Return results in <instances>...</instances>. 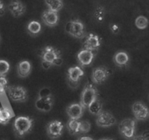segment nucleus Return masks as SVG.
I'll use <instances>...</instances> for the list:
<instances>
[{
  "instance_id": "f257e3e1",
  "label": "nucleus",
  "mask_w": 149,
  "mask_h": 140,
  "mask_svg": "<svg viewBox=\"0 0 149 140\" xmlns=\"http://www.w3.org/2000/svg\"><path fill=\"white\" fill-rule=\"evenodd\" d=\"M42 61L47 62L51 65L61 66L63 63L61 52L52 46H46L40 52Z\"/></svg>"
},
{
  "instance_id": "f03ea898",
  "label": "nucleus",
  "mask_w": 149,
  "mask_h": 140,
  "mask_svg": "<svg viewBox=\"0 0 149 140\" xmlns=\"http://www.w3.org/2000/svg\"><path fill=\"white\" fill-rule=\"evenodd\" d=\"M33 125V119L28 116H19L13 123L14 131L18 136H23L30 132Z\"/></svg>"
},
{
  "instance_id": "7ed1b4c3",
  "label": "nucleus",
  "mask_w": 149,
  "mask_h": 140,
  "mask_svg": "<svg viewBox=\"0 0 149 140\" xmlns=\"http://www.w3.org/2000/svg\"><path fill=\"white\" fill-rule=\"evenodd\" d=\"M97 96H98V91L95 86L90 83H87L81 92L79 104L84 109H87L90 104L97 99Z\"/></svg>"
},
{
  "instance_id": "20e7f679",
  "label": "nucleus",
  "mask_w": 149,
  "mask_h": 140,
  "mask_svg": "<svg viewBox=\"0 0 149 140\" xmlns=\"http://www.w3.org/2000/svg\"><path fill=\"white\" fill-rule=\"evenodd\" d=\"M9 99L15 102H24L28 98L27 90L20 85H10L7 91Z\"/></svg>"
},
{
  "instance_id": "39448f33",
  "label": "nucleus",
  "mask_w": 149,
  "mask_h": 140,
  "mask_svg": "<svg viewBox=\"0 0 149 140\" xmlns=\"http://www.w3.org/2000/svg\"><path fill=\"white\" fill-rule=\"evenodd\" d=\"M136 120L131 118L122 120L119 125V133L127 139H132L135 136Z\"/></svg>"
},
{
  "instance_id": "423d86ee",
  "label": "nucleus",
  "mask_w": 149,
  "mask_h": 140,
  "mask_svg": "<svg viewBox=\"0 0 149 140\" xmlns=\"http://www.w3.org/2000/svg\"><path fill=\"white\" fill-rule=\"evenodd\" d=\"M65 31L71 36L77 39H82L86 36L84 24L79 19L68 22L65 25Z\"/></svg>"
},
{
  "instance_id": "0eeeda50",
  "label": "nucleus",
  "mask_w": 149,
  "mask_h": 140,
  "mask_svg": "<svg viewBox=\"0 0 149 140\" xmlns=\"http://www.w3.org/2000/svg\"><path fill=\"white\" fill-rule=\"evenodd\" d=\"M96 124L102 128H109L113 126L116 123L115 117L109 112L102 111L98 115H97Z\"/></svg>"
},
{
  "instance_id": "6e6552de",
  "label": "nucleus",
  "mask_w": 149,
  "mask_h": 140,
  "mask_svg": "<svg viewBox=\"0 0 149 140\" xmlns=\"http://www.w3.org/2000/svg\"><path fill=\"white\" fill-rule=\"evenodd\" d=\"M110 75L109 69L106 66H98L93 69L92 72V80L94 83L97 85L104 83Z\"/></svg>"
},
{
  "instance_id": "1a4fd4ad",
  "label": "nucleus",
  "mask_w": 149,
  "mask_h": 140,
  "mask_svg": "<svg viewBox=\"0 0 149 140\" xmlns=\"http://www.w3.org/2000/svg\"><path fill=\"white\" fill-rule=\"evenodd\" d=\"M64 125L60 120H52L47 125V132L51 139H57L61 136L63 131Z\"/></svg>"
},
{
  "instance_id": "9d476101",
  "label": "nucleus",
  "mask_w": 149,
  "mask_h": 140,
  "mask_svg": "<svg viewBox=\"0 0 149 140\" xmlns=\"http://www.w3.org/2000/svg\"><path fill=\"white\" fill-rule=\"evenodd\" d=\"M132 110L135 118L138 120H144L149 117L148 108L141 102H137L133 104Z\"/></svg>"
},
{
  "instance_id": "9b49d317",
  "label": "nucleus",
  "mask_w": 149,
  "mask_h": 140,
  "mask_svg": "<svg viewBox=\"0 0 149 140\" xmlns=\"http://www.w3.org/2000/svg\"><path fill=\"white\" fill-rule=\"evenodd\" d=\"M54 103L53 96H45V97H38L36 99V107L38 110L42 112H47L52 109Z\"/></svg>"
},
{
  "instance_id": "f8f14e48",
  "label": "nucleus",
  "mask_w": 149,
  "mask_h": 140,
  "mask_svg": "<svg viewBox=\"0 0 149 140\" xmlns=\"http://www.w3.org/2000/svg\"><path fill=\"white\" fill-rule=\"evenodd\" d=\"M100 46V39L95 34H90L86 36V39L83 44L82 49L94 51L98 49Z\"/></svg>"
},
{
  "instance_id": "ddd939ff",
  "label": "nucleus",
  "mask_w": 149,
  "mask_h": 140,
  "mask_svg": "<svg viewBox=\"0 0 149 140\" xmlns=\"http://www.w3.org/2000/svg\"><path fill=\"white\" fill-rule=\"evenodd\" d=\"M42 20L46 26L53 27L58 24V20H59V15H58V13H55V12L47 9L42 13Z\"/></svg>"
},
{
  "instance_id": "4468645a",
  "label": "nucleus",
  "mask_w": 149,
  "mask_h": 140,
  "mask_svg": "<svg viewBox=\"0 0 149 140\" xmlns=\"http://www.w3.org/2000/svg\"><path fill=\"white\" fill-rule=\"evenodd\" d=\"M95 56V54L93 51L82 49L77 55V59L81 66H87L92 64Z\"/></svg>"
},
{
  "instance_id": "2eb2a0df",
  "label": "nucleus",
  "mask_w": 149,
  "mask_h": 140,
  "mask_svg": "<svg viewBox=\"0 0 149 140\" xmlns=\"http://www.w3.org/2000/svg\"><path fill=\"white\" fill-rule=\"evenodd\" d=\"M84 108L80 104L74 103L66 108V113L70 119L79 120L84 113Z\"/></svg>"
},
{
  "instance_id": "dca6fc26",
  "label": "nucleus",
  "mask_w": 149,
  "mask_h": 140,
  "mask_svg": "<svg viewBox=\"0 0 149 140\" xmlns=\"http://www.w3.org/2000/svg\"><path fill=\"white\" fill-rule=\"evenodd\" d=\"M9 10L14 17L18 18L25 13L26 7L23 2L19 0H13L9 4Z\"/></svg>"
},
{
  "instance_id": "f3484780",
  "label": "nucleus",
  "mask_w": 149,
  "mask_h": 140,
  "mask_svg": "<svg viewBox=\"0 0 149 140\" xmlns=\"http://www.w3.org/2000/svg\"><path fill=\"white\" fill-rule=\"evenodd\" d=\"M32 66L29 61H22L17 64V72L20 77L25 78L30 74Z\"/></svg>"
},
{
  "instance_id": "a211bd4d",
  "label": "nucleus",
  "mask_w": 149,
  "mask_h": 140,
  "mask_svg": "<svg viewBox=\"0 0 149 140\" xmlns=\"http://www.w3.org/2000/svg\"><path fill=\"white\" fill-rule=\"evenodd\" d=\"M84 72L81 67L73 66L68 69V80L72 83H77L79 80V79L84 75Z\"/></svg>"
},
{
  "instance_id": "6ab92c4d",
  "label": "nucleus",
  "mask_w": 149,
  "mask_h": 140,
  "mask_svg": "<svg viewBox=\"0 0 149 140\" xmlns=\"http://www.w3.org/2000/svg\"><path fill=\"white\" fill-rule=\"evenodd\" d=\"M129 61V55L125 51L117 52L113 56V61L118 66H123L127 65Z\"/></svg>"
},
{
  "instance_id": "aec40b11",
  "label": "nucleus",
  "mask_w": 149,
  "mask_h": 140,
  "mask_svg": "<svg viewBox=\"0 0 149 140\" xmlns=\"http://www.w3.org/2000/svg\"><path fill=\"white\" fill-rule=\"evenodd\" d=\"M13 118V113L12 111L6 106L0 107V124L6 125Z\"/></svg>"
},
{
  "instance_id": "412c9836",
  "label": "nucleus",
  "mask_w": 149,
  "mask_h": 140,
  "mask_svg": "<svg viewBox=\"0 0 149 140\" xmlns=\"http://www.w3.org/2000/svg\"><path fill=\"white\" fill-rule=\"evenodd\" d=\"M80 123H81V121L79 120L69 119V120L67 123V128H68V132L72 135L79 134L80 129Z\"/></svg>"
},
{
  "instance_id": "4be33fe9",
  "label": "nucleus",
  "mask_w": 149,
  "mask_h": 140,
  "mask_svg": "<svg viewBox=\"0 0 149 140\" xmlns=\"http://www.w3.org/2000/svg\"><path fill=\"white\" fill-rule=\"evenodd\" d=\"M87 109L93 115H98L103 111V103L100 99H96L93 103L90 104Z\"/></svg>"
},
{
  "instance_id": "5701e85b",
  "label": "nucleus",
  "mask_w": 149,
  "mask_h": 140,
  "mask_svg": "<svg viewBox=\"0 0 149 140\" xmlns=\"http://www.w3.org/2000/svg\"><path fill=\"white\" fill-rule=\"evenodd\" d=\"M45 1L48 9L55 13H58L63 7V0H45Z\"/></svg>"
},
{
  "instance_id": "b1692460",
  "label": "nucleus",
  "mask_w": 149,
  "mask_h": 140,
  "mask_svg": "<svg viewBox=\"0 0 149 140\" xmlns=\"http://www.w3.org/2000/svg\"><path fill=\"white\" fill-rule=\"evenodd\" d=\"M41 30H42V26L39 22L36 21V20H32V21L29 22L27 26L28 33L32 36H34V35L40 33Z\"/></svg>"
},
{
  "instance_id": "393cba45",
  "label": "nucleus",
  "mask_w": 149,
  "mask_h": 140,
  "mask_svg": "<svg viewBox=\"0 0 149 140\" xmlns=\"http://www.w3.org/2000/svg\"><path fill=\"white\" fill-rule=\"evenodd\" d=\"M135 26L138 29L143 30L148 26V20L143 15H140L135 20Z\"/></svg>"
},
{
  "instance_id": "a878e982",
  "label": "nucleus",
  "mask_w": 149,
  "mask_h": 140,
  "mask_svg": "<svg viewBox=\"0 0 149 140\" xmlns=\"http://www.w3.org/2000/svg\"><path fill=\"white\" fill-rule=\"evenodd\" d=\"M10 69V65L8 61L5 60H0V75L6 76L9 72Z\"/></svg>"
},
{
  "instance_id": "bb28decb",
  "label": "nucleus",
  "mask_w": 149,
  "mask_h": 140,
  "mask_svg": "<svg viewBox=\"0 0 149 140\" xmlns=\"http://www.w3.org/2000/svg\"><path fill=\"white\" fill-rule=\"evenodd\" d=\"M94 16L98 21H103L105 17V9L101 6H98L95 10Z\"/></svg>"
},
{
  "instance_id": "cd10ccee",
  "label": "nucleus",
  "mask_w": 149,
  "mask_h": 140,
  "mask_svg": "<svg viewBox=\"0 0 149 140\" xmlns=\"http://www.w3.org/2000/svg\"><path fill=\"white\" fill-rule=\"evenodd\" d=\"M8 87V82H7L6 76L0 75V95H3L7 91Z\"/></svg>"
},
{
  "instance_id": "c85d7f7f",
  "label": "nucleus",
  "mask_w": 149,
  "mask_h": 140,
  "mask_svg": "<svg viewBox=\"0 0 149 140\" xmlns=\"http://www.w3.org/2000/svg\"><path fill=\"white\" fill-rule=\"evenodd\" d=\"M91 129V124L89 121L87 120H82L81 121L80 123V129L79 133L81 134H85V133H88Z\"/></svg>"
},
{
  "instance_id": "c756f323",
  "label": "nucleus",
  "mask_w": 149,
  "mask_h": 140,
  "mask_svg": "<svg viewBox=\"0 0 149 140\" xmlns=\"http://www.w3.org/2000/svg\"><path fill=\"white\" fill-rule=\"evenodd\" d=\"M52 96V92L48 88H43L41 89V90L39 93V97H45V96Z\"/></svg>"
},
{
  "instance_id": "7c9ffc66",
  "label": "nucleus",
  "mask_w": 149,
  "mask_h": 140,
  "mask_svg": "<svg viewBox=\"0 0 149 140\" xmlns=\"http://www.w3.org/2000/svg\"><path fill=\"white\" fill-rule=\"evenodd\" d=\"M110 29L113 34H117L119 32V27L116 23H111L110 25Z\"/></svg>"
},
{
  "instance_id": "2f4dec72",
  "label": "nucleus",
  "mask_w": 149,
  "mask_h": 140,
  "mask_svg": "<svg viewBox=\"0 0 149 140\" xmlns=\"http://www.w3.org/2000/svg\"><path fill=\"white\" fill-rule=\"evenodd\" d=\"M42 66L45 69H49L52 66V65H51L50 64H49V63L47 62H45V61H42Z\"/></svg>"
},
{
  "instance_id": "473e14b6",
  "label": "nucleus",
  "mask_w": 149,
  "mask_h": 140,
  "mask_svg": "<svg viewBox=\"0 0 149 140\" xmlns=\"http://www.w3.org/2000/svg\"><path fill=\"white\" fill-rule=\"evenodd\" d=\"M133 140H148V139L146 138L143 135H138V136H135L134 138L132 139Z\"/></svg>"
},
{
  "instance_id": "72a5a7b5",
  "label": "nucleus",
  "mask_w": 149,
  "mask_h": 140,
  "mask_svg": "<svg viewBox=\"0 0 149 140\" xmlns=\"http://www.w3.org/2000/svg\"><path fill=\"white\" fill-rule=\"evenodd\" d=\"M4 13V5L0 0V16L3 15Z\"/></svg>"
},
{
  "instance_id": "f704fd0d",
  "label": "nucleus",
  "mask_w": 149,
  "mask_h": 140,
  "mask_svg": "<svg viewBox=\"0 0 149 140\" xmlns=\"http://www.w3.org/2000/svg\"><path fill=\"white\" fill-rule=\"evenodd\" d=\"M78 140H93V139L89 136H82L80 139H79Z\"/></svg>"
},
{
  "instance_id": "c9c22d12",
  "label": "nucleus",
  "mask_w": 149,
  "mask_h": 140,
  "mask_svg": "<svg viewBox=\"0 0 149 140\" xmlns=\"http://www.w3.org/2000/svg\"><path fill=\"white\" fill-rule=\"evenodd\" d=\"M143 135L144 136H145L146 139H148L149 138V131H145V132L143 134Z\"/></svg>"
},
{
  "instance_id": "e433bc0d",
  "label": "nucleus",
  "mask_w": 149,
  "mask_h": 140,
  "mask_svg": "<svg viewBox=\"0 0 149 140\" xmlns=\"http://www.w3.org/2000/svg\"><path fill=\"white\" fill-rule=\"evenodd\" d=\"M100 140H113V139H100Z\"/></svg>"
}]
</instances>
